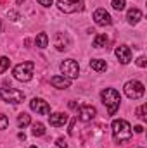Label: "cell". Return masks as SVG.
<instances>
[{"mask_svg": "<svg viewBox=\"0 0 147 148\" xmlns=\"http://www.w3.org/2000/svg\"><path fill=\"white\" fill-rule=\"evenodd\" d=\"M111 129H112V136H114V140L118 141V145L123 143V141H128V140L132 138V126H130L125 119H116V121H112Z\"/></svg>", "mask_w": 147, "mask_h": 148, "instance_id": "cell-1", "label": "cell"}, {"mask_svg": "<svg viewBox=\"0 0 147 148\" xmlns=\"http://www.w3.org/2000/svg\"><path fill=\"white\" fill-rule=\"evenodd\" d=\"M101 98H102V103L107 107V115H114L116 110L119 109V102H121L119 93L114 88H106V90H102Z\"/></svg>", "mask_w": 147, "mask_h": 148, "instance_id": "cell-2", "label": "cell"}, {"mask_svg": "<svg viewBox=\"0 0 147 148\" xmlns=\"http://www.w3.org/2000/svg\"><path fill=\"white\" fill-rule=\"evenodd\" d=\"M33 69H35V62H21L14 67V77L17 81L28 83L33 77Z\"/></svg>", "mask_w": 147, "mask_h": 148, "instance_id": "cell-3", "label": "cell"}, {"mask_svg": "<svg viewBox=\"0 0 147 148\" xmlns=\"http://www.w3.org/2000/svg\"><path fill=\"white\" fill-rule=\"evenodd\" d=\"M144 93H146V88H144V84H142L140 81H137V79L128 81V83L125 84V95H126L128 98H132V100H137V98L144 97Z\"/></svg>", "mask_w": 147, "mask_h": 148, "instance_id": "cell-4", "label": "cell"}, {"mask_svg": "<svg viewBox=\"0 0 147 148\" xmlns=\"http://www.w3.org/2000/svg\"><path fill=\"white\" fill-rule=\"evenodd\" d=\"M57 7L64 14H73V12L83 10L85 3H83V0H57Z\"/></svg>", "mask_w": 147, "mask_h": 148, "instance_id": "cell-5", "label": "cell"}, {"mask_svg": "<svg viewBox=\"0 0 147 148\" xmlns=\"http://www.w3.org/2000/svg\"><path fill=\"white\" fill-rule=\"evenodd\" d=\"M0 97L9 103H21L24 100V93L16 88H0Z\"/></svg>", "mask_w": 147, "mask_h": 148, "instance_id": "cell-6", "label": "cell"}, {"mask_svg": "<svg viewBox=\"0 0 147 148\" xmlns=\"http://www.w3.org/2000/svg\"><path fill=\"white\" fill-rule=\"evenodd\" d=\"M61 73H62L64 77H68V79H74V77H78V74H80V66H78L76 60L68 59V60H64V62L61 64Z\"/></svg>", "mask_w": 147, "mask_h": 148, "instance_id": "cell-7", "label": "cell"}, {"mask_svg": "<svg viewBox=\"0 0 147 148\" xmlns=\"http://www.w3.org/2000/svg\"><path fill=\"white\" fill-rule=\"evenodd\" d=\"M30 109L33 112H37V114H42V115H49V114H50L49 103H47L45 100H42V98H33V100L30 102Z\"/></svg>", "mask_w": 147, "mask_h": 148, "instance_id": "cell-8", "label": "cell"}, {"mask_svg": "<svg viewBox=\"0 0 147 148\" xmlns=\"http://www.w3.org/2000/svg\"><path fill=\"white\" fill-rule=\"evenodd\" d=\"M94 21L99 24V26H109L112 23V17L109 16V12L106 9H97L94 12Z\"/></svg>", "mask_w": 147, "mask_h": 148, "instance_id": "cell-9", "label": "cell"}, {"mask_svg": "<svg viewBox=\"0 0 147 148\" xmlns=\"http://www.w3.org/2000/svg\"><path fill=\"white\" fill-rule=\"evenodd\" d=\"M116 57H118V60L121 62V64H128L130 60H132V50H130V47H126V45H119V47H116Z\"/></svg>", "mask_w": 147, "mask_h": 148, "instance_id": "cell-10", "label": "cell"}, {"mask_svg": "<svg viewBox=\"0 0 147 148\" xmlns=\"http://www.w3.org/2000/svg\"><path fill=\"white\" fill-rule=\"evenodd\" d=\"M54 43H55V48L57 50H68L71 47V40H69L68 35H64V33H57L55 38H54Z\"/></svg>", "mask_w": 147, "mask_h": 148, "instance_id": "cell-11", "label": "cell"}, {"mask_svg": "<svg viewBox=\"0 0 147 148\" xmlns=\"http://www.w3.org/2000/svg\"><path fill=\"white\" fill-rule=\"evenodd\" d=\"M95 107H92V105H81L80 107V121H83V122H88V121H92L94 117H95Z\"/></svg>", "mask_w": 147, "mask_h": 148, "instance_id": "cell-12", "label": "cell"}, {"mask_svg": "<svg viewBox=\"0 0 147 148\" xmlns=\"http://www.w3.org/2000/svg\"><path fill=\"white\" fill-rule=\"evenodd\" d=\"M49 122H50V126H54V127H61V126H64V124L68 122V115L62 114V112H55V114L49 115Z\"/></svg>", "mask_w": 147, "mask_h": 148, "instance_id": "cell-13", "label": "cell"}, {"mask_svg": "<svg viewBox=\"0 0 147 148\" xmlns=\"http://www.w3.org/2000/svg\"><path fill=\"white\" fill-rule=\"evenodd\" d=\"M50 83L54 88H59V90H66L71 86V79L64 77V76H52L50 77Z\"/></svg>", "mask_w": 147, "mask_h": 148, "instance_id": "cell-14", "label": "cell"}, {"mask_svg": "<svg viewBox=\"0 0 147 148\" xmlns=\"http://www.w3.org/2000/svg\"><path fill=\"white\" fill-rule=\"evenodd\" d=\"M126 19H128L130 24H137V23L142 19V12H140L139 9H130V10L126 12Z\"/></svg>", "mask_w": 147, "mask_h": 148, "instance_id": "cell-15", "label": "cell"}, {"mask_svg": "<svg viewBox=\"0 0 147 148\" xmlns=\"http://www.w3.org/2000/svg\"><path fill=\"white\" fill-rule=\"evenodd\" d=\"M90 67H92L94 71H97V73H104V71L107 69V64H106V60L94 59V60H90Z\"/></svg>", "mask_w": 147, "mask_h": 148, "instance_id": "cell-16", "label": "cell"}, {"mask_svg": "<svg viewBox=\"0 0 147 148\" xmlns=\"http://www.w3.org/2000/svg\"><path fill=\"white\" fill-rule=\"evenodd\" d=\"M109 43V36L107 35H97L94 38V47L95 48H102V47H107Z\"/></svg>", "mask_w": 147, "mask_h": 148, "instance_id": "cell-17", "label": "cell"}, {"mask_svg": "<svg viewBox=\"0 0 147 148\" xmlns=\"http://www.w3.org/2000/svg\"><path fill=\"white\" fill-rule=\"evenodd\" d=\"M30 122H31V119H30V115H28V114H24V112H23V114H19V117H17V126H19V127H23V129H24L26 126H30Z\"/></svg>", "mask_w": 147, "mask_h": 148, "instance_id": "cell-18", "label": "cell"}, {"mask_svg": "<svg viewBox=\"0 0 147 148\" xmlns=\"http://www.w3.org/2000/svg\"><path fill=\"white\" fill-rule=\"evenodd\" d=\"M35 43H37L38 48H45L47 45H49V36H47V33H40L35 40Z\"/></svg>", "mask_w": 147, "mask_h": 148, "instance_id": "cell-19", "label": "cell"}, {"mask_svg": "<svg viewBox=\"0 0 147 148\" xmlns=\"http://www.w3.org/2000/svg\"><path fill=\"white\" fill-rule=\"evenodd\" d=\"M31 133H33V136H43V134H45V126H43L42 122H35Z\"/></svg>", "mask_w": 147, "mask_h": 148, "instance_id": "cell-20", "label": "cell"}, {"mask_svg": "<svg viewBox=\"0 0 147 148\" xmlns=\"http://www.w3.org/2000/svg\"><path fill=\"white\" fill-rule=\"evenodd\" d=\"M146 112H147V105H146V103H142V105H140V107L137 109V117H139L140 121H147Z\"/></svg>", "mask_w": 147, "mask_h": 148, "instance_id": "cell-21", "label": "cell"}, {"mask_svg": "<svg viewBox=\"0 0 147 148\" xmlns=\"http://www.w3.org/2000/svg\"><path fill=\"white\" fill-rule=\"evenodd\" d=\"M9 66H10V60L7 57H0V74L5 73L9 69Z\"/></svg>", "mask_w": 147, "mask_h": 148, "instance_id": "cell-22", "label": "cell"}, {"mask_svg": "<svg viewBox=\"0 0 147 148\" xmlns=\"http://www.w3.org/2000/svg\"><path fill=\"white\" fill-rule=\"evenodd\" d=\"M126 5V0H112V9L116 10H123Z\"/></svg>", "mask_w": 147, "mask_h": 148, "instance_id": "cell-23", "label": "cell"}, {"mask_svg": "<svg viewBox=\"0 0 147 148\" xmlns=\"http://www.w3.org/2000/svg\"><path fill=\"white\" fill-rule=\"evenodd\" d=\"M7 126H9V119H7L3 114H0V131H2V129H5Z\"/></svg>", "mask_w": 147, "mask_h": 148, "instance_id": "cell-24", "label": "cell"}, {"mask_svg": "<svg viewBox=\"0 0 147 148\" xmlns=\"http://www.w3.org/2000/svg\"><path fill=\"white\" fill-rule=\"evenodd\" d=\"M137 66H139V67H146L147 66V59L146 57H139V59H137Z\"/></svg>", "mask_w": 147, "mask_h": 148, "instance_id": "cell-25", "label": "cell"}, {"mask_svg": "<svg viewBox=\"0 0 147 148\" xmlns=\"http://www.w3.org/2000/svg\"><path fill=\"white\" fill-rule=\"evenodd\" d=\"M57 147H59V148H68L66 140H64V138H59V140H57Z\"/></svg>", "mask_w": 147, "mask_h": 148, "instance_id": "cell-26", "label": "cell"}, {"mask_svg": "<svg viewBox=\"0 0 147 148\" xmlns=\"http://www.w3.org/2000/svg\"><path fill=\"white\" fill-rule=\"evenodd\" d=\"M40 5H43V7H50L52 5V0H37Z\"/></svg>", "mask_w": 147, "mask_h": 148, "instance_id": "cell-27", "label": "cell"}, {"mask_svg": "<svg viewBox=\"0 0 147 148\" xmlns=\"http://www.w3.org/2000/svg\"><path fill=\"white\" fill-rule=\"evenodd\" d=\"M9 17H10L12 21H17V19H19V14H17V12H12V10H10V12H9Z\"/></svg>", "mask_w": 147, "mask_h": 148, "instance_id": "cell-28", "label": "cell"}, {"mask_svg": "<svg viewBox=\"0 0 147 148\" xmlns=\"http://www.w3.org/2000/svg\"><path fill=\"white\" fill-rule=\"evenodd\" d=\"M74 124H76V119H73V121H71V124H69V134H73V133H74Z\"/></svg>", "mask_w": 147, "mask_h": 148, "instance_id": "cell-29", "label": "cell"}, {"mask_svg": "<svg viewBox=\"0 0 147 148\" xmlns=\"http://www.w3.org/2000/svg\"><path fill=\"white\" fill-rule=\"evenodd\" d=\"M133 129H135V133H139V134H140V133L144 131V127H142V126H135Z\"/></svg>", "mask_w": 147, "mask_h": 148, "instance_id": "cell-30", "label": "cell"}, {"mask_svg": "<svg viewBox=\"0 0 147 148\" xmlns=\"http://www.w3.org/2000/svg\"><path fill=\"white\" fill-rule=\"evenodd\" d=\"M17 136H19V140H23V141H24V140H26V136H24V133H19V134H17Z\"/></svg>", "mask_w": 147, "mask_h": 148, "instance_id": "cell-31", "label": "cell"}, {"mask_svg": "<svg viewBox=\"0 0 147 148\" xmlns=\"http://www.w3.org/2000/svg\"><path fill=\"white\" fill-rule=\"evenodd\" d=\"M69 107L71 109H76V102H69Z\"/></svg>", "mask_w": 147, "mask_h": 148, "instance_id": "cell-32", "label": "cell"}, {"mask_svg": "<svg viewBox=\"0 0 147 148\" xmlns=\"http://www.w3.org/2000/svg\"><path fill=\"white\" fill-rule=\"evenodd\" d=\"M16 2H17V3H23V2H24V0H16Z\"/></svg>", "mask_w": 147, "mask_h": 148, "instance_id": "cell-33", "label": "cell"}, {"mask_svg": "<svg viewBox=\"0 0 147 148\" xmlns=\"http://www.w3.org/2000/svg\"><path fill=\"white\" fill-rule=\"evenodd\" d=\"M0 2H2V3H5V2H7V0H0Z\"/></svg>", "mask_w": 147, "mask_h": 148, "instance_id": "cell-34", "label": "cell"}, {"mask_svg": "<svg viewBox=\"0 0 147 148\" xmlns=\"http://www.w3.org/2000/svg\"><path fill=\"white\" fill-rule=\"evenodd\" d=\"M30 148H37V147H30Z\"/></svg>", "mask_w": 147, "mask_h": 148, "instance_id": "cell-35", "label": "cell"}]
</instances>
